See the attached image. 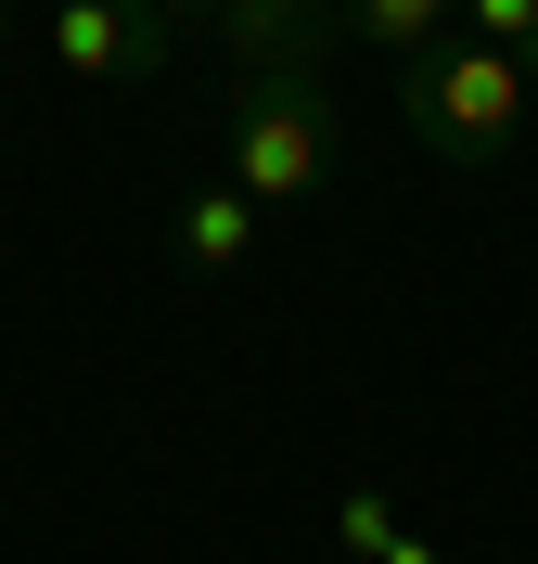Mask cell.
<instances>
[{
  "label": "cell",
  "instance_id": "obj_1",
  "mask_svg": "<svg viewBox=\"0 0 538 564\" xmlns=\"http://www.w3.org/2000/svg\"><path fill=\"white\" fill-rule=\"evenodd\" d=\"M538 90L513 52H487V39H436V52H410L397 65V129L424 141L436 167H501L513 141H526Z\"/></svg>",
  "mask_w": 538,
  "mask_h": 564
},
{
  "label": "cell",
  "instance_id": "obj_2",
  "mask_svg": "<svg viewBox=\"0 0 538 564\" xmlns=\"http://www.w3.org/2000/svg\"><path fill=\"white\" fill-rule=\"evenodd\" d=\"M333 167V77H231V116H218V180L244 193L256 218L308 206Z\"/></svg>",
  "mask_w": 538,
  "mask_h": 564
},
{
  "label": "cell",
  "instance_id": "obj_3",
  "mask_svg": "<svg viewBox=\"0 0 538 564\" xmlns=\"http://www.w3.org/2000/svg\"><path fill=\"white\" fill-rule=\"evenodd\" d=\"M52 52H65V77H90V90H154L167 52H179V26L154 0H65V13H52Z\"/></svg>",
  "mask_w": 538,
  "mask_h": 564
},
{
  "label": "cell",
  "instance_id": "obj_4",
  "mask_svg": "<svg viewBox=\"0 0 538 564\" xmlns=\"http://www.w3.org/2000/svg\"><path fill=\"white\" fill-rule=\"evenodd\" d=\"M321 26H333V0H231L218 13V65L231 77H308Z\"/></svg>",
  "mask_w": 538,
  "mask_h": 564
},
{
  "label": "cell",
  "instance_id": "obj_5",
  "mask_svg": "<svg viewBox=\"0 0 538 564\" xmlns=\"http://www.w3.org/2000/svg\"><path fill=\"white\" fill-rule=\"evenodd\" d=\"M256 231H270V218L244 206V193H231V180H206V193H193V206H179V270H244L256 257Z\"/></svg>",
  "mask_w": 538,
  "mask_h": 564
},
{
  "label": "cell",
  "instance_id": "obj_6",
  "mask_svg": "<svg viewBox=\"0 0 538 564\" xmlns=\"http://www.w3.org/2000/svg\"><path fill=\"white\" fill-rule=\"evenodd\" d=\"M347 13V39H372V52H436V39H462V0H333Z\"/></svg>",
  "mask_w": 538,
  "mask_h": 564
},
{
  "label": "cell",
  "instance_id": "obj_7",
  "mask_svg": "<svg viewBox=\"0 0 538 564\" xmlns=\"http://www.w3.org/2000/svg\"><path fill=\"white\" fill-rule=\"evenodd\" d=\"M333 527H347V552H359V564H436V552H424L410 527H397V513H385L372 488H347V500H333Z\"/></svg>",
  "mask_w": 538,
  "mask_h": 564
},
{
  "label": "cell",
  "instance_id": "obj_8",
  "mask_svg": "<svg viewBox=\"0 0 538 564\" xmlns=\"http://www.w3.org/2000/svg\"><path fill=\"white\" fill-rule=\"evenodd\" d=\"M462 26L487 39V52H526V39H538V0H462Z\"/></svg>",
  "mask_w": 538,
  "mask_h": 564
},
{
  "label": "cell",
  "instance_id": "obj_9",
  "mask_svg": "<svg viewBox=\"0 0 538 564\" xmlns=\"http://www.w3.org/2000/svg\"><path fill=\"white\" fill-rule=\"evenodd\" d=\"M154 13H167V26H218V13H231V0H154Z\"/></svg>",
  "mask_w": 538,
  "mask_h": 564
},
{
  "label": "cell",
  "instance_id": "obj_10",
  "mask_svg": "<svg viewBox=\"0 0 538 564\" xmlns=\"http://www.w3.org/2000/svg\"><path fill=\"white\" fill-rule=\"evenodd\" d=\"M513 65H526V90H538V39H526V52H513Z\"/></svg>",
  "mask_w": 538,
  "mask_h": 564
},
{
  "label": "cell",
  "instance_id": "obj_11",
  "mask_svg": "<svg viewBox=\"0 0 538 564\" xmlns=\"http://www.w3.org/2000/svg\"><path fill=\"white\" fill-rule=\"evenodd\" d=\"M0 52H13V0H0Z\"/></svg>",
  "mask_w": 538,
  "mask_h": 564
}]
</instances>
